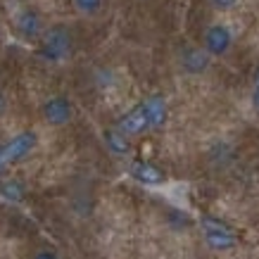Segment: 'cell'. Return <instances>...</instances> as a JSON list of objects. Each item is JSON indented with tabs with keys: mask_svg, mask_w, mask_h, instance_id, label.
Here are the masks:
<instances>
[{
	"mask_svg": "<svg viewBox=\"0 0 259 259\" xmlns=\"http://www.w3.org/2000/svg\"><path fill=\"white\" fill-rule=\"evenodd\" d=\"M71 53H74V36H71L69 26L64 24L46 26L36 46V57L48 64H62L71 57Z\"/></svg>",
	"mask_w": 259,
	"mask_h": 259,
	"instance_id": "1",
	"label": "cell"
},
{
	"mask_svg": "<svg viewBox=\"0 0 259 259\" xmlns=\"http://www.w3.org/2000/svg\"><path fill=\"white\" fill-rule=\"evenodd\" d=\"M200 231H202L204 245L212 252H228L238 245L236 231L226 221H221L219 217H212V214L200 217Z\"/></svg>",
	"mask_w": 259,
	"mask_h": 259,
	"instance_id": "2",
	"label": "cell"
},
{
	"mask_svg": "<svg viewBox=\"0 0 259 259\" xmlns=\"http://www.w3.org/2000/svg\"><path fill=\"white\" fill-rule=\"evenodd\" d=\"M36 148H38V134L31 131V128H26V131L15 134L3 145V159H5L8 166L19 164V162H24Z\"/></svg>",
	"mask_w": 259,
	"mask_h": 259,
	"instance_id": "3",
	"label": "cell"
},
{
	"mask_svg": "<svg viewBox=\"0 0 259 259\" xmlns=\"http://www.w3.org/2000/svg\"><path fill=\"white\" fill-rule=\"evenodd\" d=\"M233 48V31L224 22L209 24L202 33V50L209 57H224Z\"/></svg>",
	"mask_w": 259,
	"mask_h": 259,
	"instance_id": "4",
	"label": "cell"
},
{
	"mask_svg": "<svg viewBox=\"0 0 259 259\" xmlns=\"http://www.w3.org/2000/svg\"><path fill=\"white\" fill-rule=\"evenodd\" d=\"M40 114L48 126H67L74 119V105L67 95H50L43 105H40Z\"/></svg>",
	"mask_w": 259,
	"mask_h": 259,
	"instance_id": "5",
	"label": "cell"
},
{
	"mask_svg": "<svg viewBox=\"0 0 259 259\" xmlns=\"http://www.w3.org/2000/svg\"><path fill=\"white\" fill-rule=\"evenodd\" d=\"M15 29L17 36L24 40H38L40 33L46 31V22L36 8H24L19 15L15 17Z\"/></svg>",
	"mask_w": 259,
	"mask_h": 259,
	"instance_id": "6",
	"label": "cell"
},
{
	"mask_svg": "<svg viewBox=\"0 0 259 259\" xmlns=\"http://www.w3.org/2000/svg\"><path fill=\"white\" fill-rule=\"evenodd\" d=\"M114 128H117L119 134H124L126 138H136V136H143L145 131H150L148 117H145V112H143L141 102H138L136 107H131L126 114H121Z\"/></svg>",
	"mask_w": 259,
	"mask_h": 259,
	"instance_id": "7",
	"label": "cell"
},
{
	"mask_svg": "<svg viewBox=\"0 0 259 259\" xmlns=\"http://www.w3.org/2000/svg\"><path fill=\"white\" fill-rule=\"evenodd\" d=\"M128 174H131L134 181H138L143 186H150V188H157L166 181V174L148 159H134L131 166H128Z\"/></svg>",
	"mask_w": 259,
	"mask_h": 259,
	"instance_id": "8",
	"label": "cell"
},
{
	"mask_svg": "<svg viewBox=\"0 0 259 259\" xmlns=\"http://www.w3.org/2000/svg\"><path fill=\"white\" fill-rule=\"evenodd\" d=\"M179 64L181 69L190 74V76H200L204 71L209 69V64H212V57L204 53L202 48H195V46H188L181 50V57H179Z\"/></svg>",
	"mask_w": 259,
	"mask_h": 259,
	"instance_id": "9",
	"label": "cell"
},
{
	"mask_svg": "<svg viewBox=\"0 0 259 259\" xmlns=\"http://www.w3.org/2000/svg\"><path fill=\"white\" fill-rule=\"evenodd\" d=\"M143 112H145V117H148V124H150V131L152 128H162L166 124V117H169V107H166V100L164 95H148L145 100L141 102Z\"/></svg>",
	"mask_w": 259,
	"mask_h": 259,
	"instance_id": "10",
	"label": "cell"
},
{
	"mask_svg": "<svg viewBox=\"0 0 259 259\" xmlns=\"http://www.w3.org/2000/svg\"><path fill=\"white\" fill-rule=\"evenodd\" d=\"M102 143H105V148L110 150V155H114V157H128V155L134 152L131 138H126L124 134H119L117 128H105V131H102Z\"/></svg>",
	"mask_w": 259,
	"mask_h": 259,
	"instance_id": "11",
	"label": "cell"
},
{
	"mask_svg": "<svg viewBox=\"0 0 259 259\" xmlns=\"http://www.w3.org/2000/svg\"><path fill=\"white\" fill-rule=\"evenodd\" d=\"M26 197V186L15 176H0V200L12 204L24 202Z\"/></svg>",
	"mask_w": 259,
	"mask_h": 259,
	"instance_id": "12",
	"label": "cell"
},
{
	"mask_svg": "<svg viewBox=\"0 0 259 259\" xmlns=\"http://www.w3.org/2000/svg\"><path fill=\"white\" fill-rule=\"evenodd\" d=\"M107 3L110 0H71V8L76 10V15L93 19V17H100L107 10Z\"/></svg>",
	"mask_w": 259,
	"mask_h": 259,
	"instance_id": "13",
	"label": "cell"
},
{
	"mask_svg": "<svg viewBox=\"0 0 259 259\" xmlns=\"http://www.w3.org/2000/svg\"><path fill=\"white\" fill-rule=\"evenodd\" d=\"M231 155H233V148H231L226 141H217L212 145V150H209V159H212L214 164H224V162H228Z\"/></svg>",
	"mask_w": 259,
	"mask_h": 259,
	"instance_id": "14",
	"label": "cell"
},
{
	"mask_svg": "<svg viewBox=\"0 0 259 259\" xmlns=\"http://www.w3.org/2000/svg\"><path fill=\"white\" fill-rule=\"evenodd\" d=\"M207 3H209V8L217 10V12H231V10L238 8L240 0H207Z\"/></svg>",
	"mask_w": 259,
	"mask_h": 259,
	"instance_id": "15",
	"label": "cell"
},
{
	"mask_svg": "<svg viewBox=\"0 0 259 259\" xmlns=\"http://www.w3.org/2000/svg\"><path fill=\"white\" fill-rule=\"evenodd\" d=\"M31 259H60V257H57L55 250H38Z\"/></svg>",
	"mask_w": 259,
	"mask_h": 259,
	"instance_id": "16",
	"label": "cell"
},
{
	"mask_svg": "<svg viewBox=\"0 0 259 259\" xmlns=\"http://www.w3.org/2000/svg\"><path fill=\"white\" fill-rule=\"evenodd\" d=\"M252 107H254V110H259V86L252 88Z\"/></svg>",
	"mask_w": 259,
	"mask_h": 259,
	"instance_id": "17",
	"label": "cell"
},
{
	"mask_svg": "<svg viewBox=\"0 0 259 259\" xmlns=\"http://www.w3.org/2000/svg\"><path fill=\"white\" fill-rule=\"evenodd\" d=\"M5 171H8V164L3 159V145H0V176H5Z\"/></svg>",
	"mask_w": 259,
	"mask_h": 259,
	"instance_id": "18",
	"label": "cell"
},
{
	"mask_svg": "<svg viewBox=\"0 0 259 259\" xmlns=\"http://www.w3.org/2000/svg\"><path fill=\"white\" fill-rule=\"evenodd\" d=\"M5 107H8V98H5V93H3V88H0V114L5 112Z\"/></svg>",
	"mask_w": 259,
	"mask_h": 259,
	"instance_id": "19",
	"label": "cell"
},
{
	"mask_svg": "<svg viewBox=\"0 0 259 259\" xmlns=\"http://www.w3.org/2000/svg\"><path fill=\"white\" fill-rule=\"evenodd\" d=\"M252 79H254V86H259V64L254 67V74H252Z\"/></svg>",
	"mask_w": 259,
	"mask_h": 259,
	"instance_id": "20",
	"label": "cell"
},
{
	"mask_svg": "<svg viewBox=\"0 0 259 259\" xmlns=\"http://www.w3.org/2000/svg\"><path fill=\"white\" fill-rule=\"evenodd\" d=\"M141 3H145V0H141Z\"/></svg>",
	"mask_w": 259,
	"mask_h": 259,
	"instance_id": "21",
	"label": "cell"
}]
</instances>
